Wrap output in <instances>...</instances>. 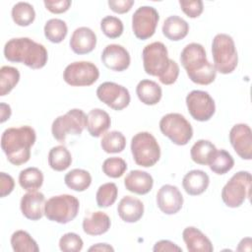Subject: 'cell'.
Returning <instances> with one entry per match:
<instances>
[{
  "label": "cell",
  "instance_id": "1",
  "mask_svg": "<svg viewBox=\"0 0 252 252\" xmlns=\"http://www.w3.org/2000/svg\"><path fill=\"white\" fill-rule=\"evenodd\" d=\"M36 140V133L31 126L11 127L1 136V149L7 159L14 165H22L29 161L31 149Z\"/></svg>",
  "mask_w": 252,
  "mask_h": 252
},
{
  "label": "cell",
  "instance_id": "2",
  "mask_svg": "<svg viewBox=\"0 0 252 252\" xmlns=\"http://www.w3.org/2000/svg\"><path fill=\"white\" fill-rule=\"evenodd\" d=\"M5 58L14 63H22L31 69L43 68L48 60V53L44 45L30 37H15L4 45Z\"/></svg>",
  "mask_w": 252,
  "mask_h": 252
},
{
  "label": "cell",
  "instance_id": "3",
  "mask_svg": "<svg viewBox=\"0 0 252 252\" xmlns=\"http://www.w3.org/2000/svg\"><path fill=\"white\" fill-rule=\"evenodd\" d=\"M180 62L189 79L202 86L212 84L217 76V70L207 59L204 46L197 42L187 44L180 53Z\"/></svg>",
  "mask_w": 252,
  "mask_h": 252
},
{
  "label": "cell",
  "instance_id": "4",
  "mask_svg": "<svg viewBox=\"0 0 252 252\" xmlns=\"http://www.w3.org/2000/svg\"><path fill=\"white\" fill-rule=\"evenodd\" d=\"M212 56L217 72L232 73L238 64V55L233 38L226 33H218L212 42Z\"/></svg>",
  "mask_w": 252,
  "mask_h": 252
},
{
  "label": "cell",
  "instance_id": "5",
  "mask_svg": "<svg viewBox=\"0 0 252 252\" xmlns=\"http://www.w3.org/2000/svg\"><path fill=\"white\" fill-rule=\"evenodd\" d=\"M131 153L134 161L143 167L155 165L160 158L159 145L150 132H139L131 140Z\"/></svg>",
  "mask_w": 252,
  "mask_h": 252
},
{
  "label": "cell",
  "instance_id": "6",
  "mask_svg": "<svg viewBox=\"0 0 252 252\" xmlns=\"http://www.w3.org/2000/svg\"><path fill=\"white\" fill-rule=\"evenodd\" d=\"M79 209L80 202L75 196L62 194L53 196L45 202L44 216L51 221L65 224L77 217Z\"/></svg>",
  "mask_w": 252,
  "mask_h": 252
},
{
  "label": "cell",
  "instance_id": "7",
  "mask_svg": "<svg viewBox=\"0 0 252 252\" xmlns=\"http://www.w3.org/2000/svg\"><path fill=\"white\" fill-rule=\"evenodd\" d=\"M251 173L249 171H238L234 173L225 183L221 190V199L228 208L240 207L246 199L250 198Z\"/></svg>",
  "mask_w": 252,
  "mask_h": 252
},
{
  "label": "cell",
  "instance_id": "8",
  "mask_svg": "<svg viewBox=\"0 0 252 252\" xmlns=\"http://www.w3.org/2000/svg\"><path fill=\"white\" fill-rule=\"evenodd\" d=\"M85 128H87V114L82 109L73 108L54 119L51 133L54 139L64 143L67 135H81Z\"/></svg>",
  "mask_w": 252,
  "mask_h": 252
},
{
  "label": "cell",
  "instance_id": "9",
  "mask_svg": "<svg viewBox=\"0 0 252 252\" xmlns=\"http://www.w3.org/2000/svg\"><path fill=\"white\" fill-rule=\"evenodd\" d=\"M160 132L177 146H185L193 137L190 122L180 113H167L159 120Z\"/></svg>",
  "mask_w": 252,
  "mask_h": 252
},
{
  "label": "cell",
  "instance_id": "10",
  "mask_svg": "<svg viewBox=\"0 0 252 252\" xmlns=\"http://www.w3.org/2000/svg\"><path fill=\"white\" fill-rule=\"evenodd\" d=\"M142 58L145 72L158 79L164 75L172 61L168 57L166 46L160 41L147 44L142 51Z\"/></svg>",
  "mask_w": 252,
  "mask_h": 252
},
{
  "label": "cell",
  "instance_id": "11",
  "mask_svg": "<svg viewBox=\"0 0 252 252\" xmlns=\"http://www.w3.org/2000/svg\"><path fill=\"white\" fill-rule=\"evenodd\" d=\"M99 77V70L93 62L76 61L66 66L63 80L72 87H89Z\"/></svg>",
  "mask_w": 252,
  "mask_h": 252
},
{
  "label": "cell",
  "instance_id": "12",
  "mask_svg": "<svg viewBox=\"0 0 252 252\" xmlns=\"http://www.w3.org/2000/svg\"><path fill=\"white\" fill-rule=\"evenodd\" d=\"M159 15L152 6L139 7L132 16V30L135 36L141 40L152 37L156 32Z\"/></svg>",
  "mask_w": 252,
  "mask_h": 252
},
{
  "label": "cell",
  "instance_id": "13",
  "mask_svg": "<svg viewBox=\"0 0 252 252\" xmlns=\"http://www.w3.org/2000/svg\"><path fill=\"white\" fill-rule=\"evenodd\" d=\"M186 105L192 118L200 122L210 120L216 111L214 98L205 91L194 90L190 92L186 96Z\"/></svg>",
  "mask_w": 252,
  "mask_h": 252
},
{
  "label": "cell",
  "instance_id": "14",
  "mask_svg": "<svg viewBox=\"0 0 252 252\" xmlns=\"http://www.w3.org/2000/svg\"><path fill=\"white\" fill-rule=\"evenodd\" d=\"M96 96L104 104L114 110L126 108L131 100L129 91L114 82H104L96 89Z\"/></svg>",
  "mask_w": 252,
  "mask_h": 252
},
{
  "label": "cell",
  "instance_id": "15",
  "mask_svg": "<svg viewBox=\"0 0 252 252\" xmlns=\"http://www.w3.org/2000/svg\"><path fill=\"white\" fill-rule=\"evenodd\" d=\"M229 142L242 159L252 158V131L248 124H235L229 131Z\"/></svg>",
  "mask_w": 252,
  "mask_h": 252
},
{
  "label": "cell",
  "instance_id": "16",
  "mask_svg": "<svg viewBox=\"0 0 252 252\" xmlns=\"http://www.w3.org/2000/svg\"><path fill=\"white\" fill-rule=\"evenodd\" d=\"M157 205L163 214L175 215L183 206V196L178 187L164 184L157 193Z\"/></svg>",
  "mask_w": 252,
  "mask_h": 252
},
{
  "label": "cell",
  "instance_id": "17",
  "mask_svg": "<svg viewBox=\"0 0 252 252\" xmlns=\"http://www.w3.org/2000/svg\"><path fill=\"white\" fill-rule=\"evenodd\" d=\"M103 65L116 72H122L130 66L131 58L128 50L120 44H108L104 47L100 56Z\"/></svg>",
  "mask_w": 252,
  "mask_h": 252
},
{
  "label": "cell",
  "instance_id": "18",
  "mask_svg": "<svg viewBox=\"0 0 252 252\" xmlns=\"http://www.w3.org/2000/svg\"><path fill=\"white\" fill-rule=\"evenodd\" d=\"M45 197L41 192L30 191L20 202V209L24 217L31 220H38L44 216Z\"/></svg>",
  "mask_w": 252,
  "mask_h": 252
},
{
  "label": "cell",
  "instance_id": "19",
  "mask_svg": "<svg viewBox=\"0 0 252 252\" xmlns=\"http://www.w3.org/2000/svg\"><path fill=\"white\" fill-rule=\"evenodd\" d=\"M70 47L76 54L83 55L92 52L96 45V34L88 27L77 28L70 38Z\"/></svg>",
  "mask_w": 252,
  "mask_h": 252
},
{
  "label": "cell",
  "instance_id": "20",
  "mask_svg": "<svg viewBox=\"0 0 252 252\" xmlns=\"http://www.w3.org/2000/svg\"><path fill=\"white\" fill-rule=\"evenodd\" d=\"M126 189L137 195L148 194L154 186L153 176L147 171L134 169L131 170L124 178Z\"/></svg>",
  "mask_w": 252,
  "mask_h": 252
},
{
  "label": "cell",
  "instance_id": "21",
  "mask_svg": "<svg viewBox=\"0 0 252 252\" xmlns=\"http://www.w3.org/2000/svg\"><path fill=\"white\" fill-rule=\"evenodd\" d=\"M117 213L123 221L129 223L137 222L144 215V204L138 198L124 196L118 203Z\"/></svg>",
  "mask_w": 252,
  "mask_h": 252
},
{
  "label": "cell",
  "instance_id": "22",
  "mask_svg": "<svg viewBox=\"0 0 252 252\" xmlns=\"http://www.w3.org/2000/svg\"><path fill=\"white\" fill-rule=\"evenodd\" d=\"M182 238L190 252H212L214 246L211 240L199 228L187 226L182 231Z\"/></svg>",
  "mask_w": 252,
  "mask_h": 252
},
{
  "label": "cell",
  "instance_id": "23",
  "mask_svg": "<svg viewBox=\"0 0 252 252\" xmlns=\"http://www.w3.org/2000/svg\"><path fill=\"white\" fill-rule=\"evenodd\" d=\"M210 184L209 175L201 169H193L187 172L182 179V186L185 192L191 196L203 194Z\"/></svg>",
  "mask_w": 252,
  "mask_h": 252
},
{
  "label": "cell",
  "instance_id": "24",
  "mask_svg": "<svg viewBox=\"0 0 252 252\" xmlns=\"http://www.w3.org/2000/svg\"><path fill=\"white\" fill-rule=\"evenodd\" d=\"M110 218L101 211L91 213L83 220V230L89 235H101L107 232L110 228Z\"/></svg>",
  "mask_w": 252,
  "mask_h": 252
},
{
  "label": "cell",
  "instance_id": "25",
  "mask_svg": "<svg viewBox=\"0 0 252 252\" xmlns=\"http://www.w3.org/2000/svg\"><path fill=\"white\" fill-rule=\"evenodd\" d=\"M110 125V116L103 109L94 108L87 115V130L92 137H100L108 130Z\"/></svg>",
  "mask_w": 252,
  "mask_h": 252
},
{
  "label": "cell",
  "instance_id": "26",
  "mask_svg": "<svg viewBox=\"0 0 252 252\" xmlns=\"http://www.w3.org/2000/svg\"><path fill=\"white\" fill-rule=\"evenodd\" d=\"M136 94L140 101L146 105H155L159 102L162 96L160 86L152 80H142L136 87Z\"/></svg>",
  "mask_w": 252,
  "mask_h": 252
},
{
  "label": "cell",
  "instance_id": "27",
  "mask_svg": "<svg viewBox=\"0 0 252 252\" xmlns=\"http://www.w3.org/2000/svg\"><path fill=\"white\" fill-rule=\"evenodd\" d=\"M163 35L172 41L183 39L189 32L188 23L179 16L173 15L166 18L162 25Z\"/></svg>",
  "mask_w": 252,
  "mask_h": 252
},
{
  "label": "cell",
  "instance_id": "28",
  "mask_svg": "<svg viewBox=\"0 0 252 252\" xmlns=\"http://www.w3.org/2000/svg\"><path fill=\"white\" fill-rule=\"evenodd\" d=\"M72 163V155L69 150L63 146H55L48 153V164L55 171H64Z\"/></svg>",
  "mask_w": 252,
  "mask_h": 252
},
{
  "label": "cell",
  "instance_id": "29",
  "mask_svg": "<svg viewBox=\"0 0 252 252\" xmlns=\"http://www.w3.org/2000/svg\"><path fill=\"white\" fill-rule=\"evenodd\" d=\"M64 182L68 188L77 192H83L90 187L92 175L85 169L74 168L66 173Z\"/></svg>",
  "mask_w": 252,
  "mask_h": 252
},
{
  "label": "cell",
  "instance_id": "30",
  "mask_svg": "<svg viewBox=\"0 0 252 252\" xmlns=\"http://www.w3.org/2000/svg\"><path fill=\"white\" fill-rule=\"evenodd\" d=\"M208 165L214 173L221 175L232 169L234 165V159L227 151L217 149L211 157Z\"/></svg>",
  "mask_w": 252,
  "mask_h": 252
},
{
  "label": "cell",
  "instance_id": "31",
  "mask_svg": "<svg viewBox=\"0 0 252 252\" xmlns=\"http://www.w3.org/2000/svg\"><path fill=\"white\" fill-rule=\"evenodd\" d=\"M43 173L37 167H27L19 174V184L28 192L39 189L43 184Z\"/></svg>",
  "mask_w": 252,
  "mask_h": 252
},
{
  "label": "cell",
  "instance_id": "32",
  "mask_svg": "<svg viewBox=\"0 0 252 252\" xmlns=\"http://www.w3.org/2000/svg\"><path fill=\"white\" fill-rule=\"evenodd\" d=\"M216 146L209 140H198L190 150V156L194 162L206 165L209 163V160L213 154L216 152Z\"/></svg>",
  "mask_w": 252,
  "mask_h": 252
},
{
  "label": "cell",
  "instance_id": "33",
  "mask_svg": "<svg viewBox=\"0 0 252 252\" xmlns=\"http://www.w3.org/2000/svg\"><path fill=\"white\" fill-rule=\"evenodd\" d=\"M11 16L16 25L28 27L32 24L35 19V11L32 4L28 2H18L13 6Z\"/></svg>",
  "mask_w": 252,
  "mask_h": 252
},
{
  "label": "cell",
  "instance_id": "34",
  "mask_svg": "<svg viewBox=\"0 0 252 252\" xmlns=\"http://www.w3.org/2000/svg\"><path fill=\"white\" fill-rule=\"evenodd\" d=\"M11 246L15 252H38L36 241L25 230H16L11 236Z\"/></svg>",
  "mask_w": 252,
  "mask_h": 252
},
{
  "label": "cell",
  "instance_id": "35",
  "mask_svg": "<svg viewBox=\"0 0 252 252\" xmlns=\"http://www.w3.org/2000/svg\"><path fill=\"white\" fill-rule=\"evenodd\" d=\"M45 37L52 43H60L62 42L67 33L68 27L67 24L61 19H50L48 20L43 28Z\"/></svg>",
  "mask_w": 252,
  "mask_h": 252
},
{
  "label": "cell",
  "instance_id": "36",
  "mask_svg": "<svg viewBox=\"0 0 252 252\" xmlns=\"http://www.w3.org/2000/svg\"><path fill=\"white\" fill-rule=\"evenodd\" d=\"M100 147L107 154L121 153L126 147V138L119 131L106 132L101 138Z\"/></svg>",
  "mask_w": 252,
  "mask_h": 252
},
{
  "label": "cell",
  "instance_id": "37",
  "mask_svg": "<svg viewBox=\"0 0 252 252\" xmlns=\"http://www.w3.org/2000/svg\"><path fill=\"white\" fill-rule=\"evenodd\" d=\"M20 72L12 66H2L0 69V95L8 94L19 83Z\"/></svg>",
  "mask_w": 252,
  "mask_h": 252
},
{
  "label": "cell",
  "instance_id": "38",
  "mask_svg": "<svg viewBox=\"0 0 252 252\" xmlns=\"http://www.w3.org/2000/svg\"><path fill=\"white\" fill-rule=\"evenodd\" d=\"M118 195V188L115 183L107 182L100 185L95 194L96 204L99 208H108L112 206Z\"/></svg>",
  "mask_w": 252,
  "mask_h": 252
},
{
  "label": "cell",
  "instance_id": "39",
  "mask_svg": "<svg viewBox=\"0 0 252 252\" xmlns=\"http://www.w3.org/2000/svg\"><path fill=\"white\" fill-rule=\"evenodd\" d=\"M100 29L105 36L108 38L119 37L124 31L122 21L114 16H105L100 21Z\"/></svg>",
  "mask_w": 252,
  "mask_h": 252
},
{
  "label": "cell",
  "instance_id": "40",
  "mask_svg": "<svg viewBox=\"0 0 252 252\" xmlns=\"http://www.w3.org/2000/svg\"><path fill=\"white\" fill-rule=\"evenodd\" d=\"M103 173L111 178L121 177L127 169L126 161L118 157H112L106 158L102 163Z\"/></svg>",
  "mask_w": 252,
  "mask_h": 252
},
{
  "label": "cell",
  "instance_id": "41",
  "mask_svg": "<svg viewBox=\"0 0 252 252\" xmlns=\"http://www.w3.org/2000/svg\"><path fill=\"white\" fill-rule=\"evenodd\" d=\"M83 246V239L75 232H67L59 239V248L63 252H79Z\"/></svg>",
  "mask_w": 252,
  "mask_h": 252
},
{
  "label": "cell",
  "instance_id": "42",
  "mask_svg": "<svg viewBox=\"0 0 252 252\" xmlns=\"http://www.w3.org/2000/svg\"><path fill=\"white\" fill-rule=\"evenodd\" d=\"M179 5L183 13L192 19L198 18L204 10V4L201 0H192V1H184L180 0Z\"/></svg>",
  "mask_w": 252,
  "mask_h": 252
},
{
  "label": "cell",
  "instance_id": "43",
  "mask_svg": "<svg viewBox=\"0 0 252 252\" xmlns=\"http://www.w3.org/2000/svg\"><path fill=\"white\" fill-rule=\"evenodd\" d=\"M43 4L49 12L53 14H62L69 10L72 2L70 0H59V1L45 0Z\"/></svg>",
  "mask_w": 252,
  "mask_h": 252
},
{
  "label": "cell",
  "instance_id": "44",
  "mask_svg": "<svg viewBox=\"0 0 252 252\" xmlns=\"http://www.w3.org/2000/svg\"><path fill=\"white\" fill-rule=\"evenodd\" d=\"M15 187L14 178L5 172H0V196L1 198L11 194Z\"/></svg>",
  "mask_w": 252,
  "mask_h": 252
},
{
  "label": "cell",
  "instance_id": "45",
  "mask_svg": "<svg viewBox=\"0 0 252 252\" xmlns=\"http://www.w3.org/2000/svg\"><path fill=\"white\" fill-rule=\"evenodd\" d=\"M134 3V0H109L107 2L110 10L117 14H125L129 12Z\"/></svg>",
  "mask_w": 252,
  "mask_h": 252
},
{
  "label": "cell",
  "instance_id": "46",
  "mask_svg": "<svg viewBox=\"0 0 252 252\" xmlns=\"http://www.w3.org/2000/svg\"><path fill=\"white\" fill-rule=\"evenodd\" d=\"M178 76H179V66L174 60H172L169 68L167 69V71L158 80L161 84L168 86V85H172L173 83H175Z\"/></svg>",
  "mask_w": 252,
  "mask_h": 252
},
{
  "label": "cell",
  "instance_id": "47",
  "mask_svg": "<svg viewBox=\"0 0 252 252\" xmlns=\"http://www.w3.org/2000/svg\"><path fill=\"white\" fill-rule=\"evenodd\" d=\"M153 250L155 252H159V251H182V248L179 247L178 245H176L174 242L170 241V240H159L158 242H156Z\"/></svg>",
  "mask_w": 252,
  "mask_h": 252
},
{
  "label": "cell",
  "instance_id": "48",
  "mask_svg": "<svg viewBox=\"0 0 252 252\" xmlns=\"http://www.w3.org/2000/svg\"><path fill=\"white\" fill-rule=\"evenodd\" d=\"M11 114H12V110H11L10 105L6 104L4 102H1L0 103V115H1L0 122L4 123L5 121H7L10 118Z\"/></svg>",
  "mask_w": 252,
  "mask_h": 252
},
{
  "label": "cell",
  "instance_id": "49",
  "mask_svg": "<svg viewBox=\"0 0 252 252\" xmlns=\"http://www.w3.org/2000/svg\"><path fill=\"white\" fill-rule=\"evenodd\" d=\"M89 251H102V252H106V251H114V248L112 246H110L107 243H96L93 246H91L89 248Z\"/></svg>",
  "mask_w": 252,
  "mask_h": 252
},
{
  "label": "cell",
  "instance_id": "50",
  "mask_svg": "<svg viewBox=\"0 0 252 252\" xmlns=\"http://www.w3.org/2000/svg\"><path fill=\"white\" fill-rule=\"evenodd\" d=\"M238 251H250L251 250V238L250 237H246L243 238L237 247Z\"/></svg>",
  "mask_w": 252,
  "mask_h": 252
}]
</instances>
